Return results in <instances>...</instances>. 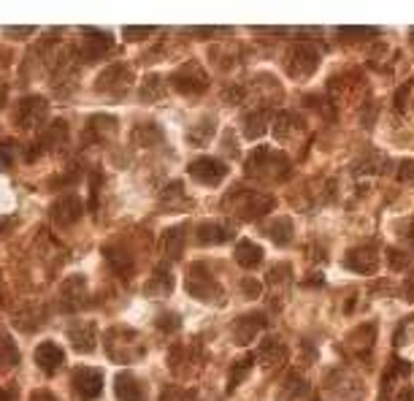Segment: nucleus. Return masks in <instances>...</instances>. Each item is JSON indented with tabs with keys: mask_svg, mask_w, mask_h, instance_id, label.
I'll use <instances>...</instances> for the list:
<instances>
[{
	"mask_svg": "<svg viewBox=\"0 0 414 401\" xmlns=\"http://www.w3.org/2000/svg\"><path fill=\"white\" fill-rule=\"evenodd\" d=\"M100 182H103V174H100L98 168H93V171H90V212H95V209H98V196H100Z\"/></svg>",
	"mask_w": 414,
	"mask_h": 401,
	"instance_id": "nucleus-36",
	"label": "nucleus"
},
{
	"mask_svg": "<svg viewBox=\"0 0 414 401\" xmlns=\"http://www.w3.org/2000/svg\"><path fill=\"white\" fill-rule=\"evenodd\" d=\"M403 298L414 304V271H412V277H406V282H403Z\"/></svg>",
	"mask_w": 414,
	"mask_h": 401,
	"instance_id": "nucleus-44",
	"label": "nucleus"
},
{
	"mask_svg": "<svg viewBox=\"0 0 414 401\" xmlns=\"http://www.w3.org/2000/svg\"><path fill=\"white\" fill-rule=\"evenodd\" d=\"M63 298H66V309H79L84 304L81 298H87V282L81 274L68 277V282L63 285Z\"/></svg>",
	"mask_w": 414,
	"mask_h": 401,
	"instance_id": "nucleus-25",
	"label": "nucleus"
},
{
	"mask_svg": "<svg viewBox=\"0 0 414 401\" xmlns=\"http://www.w3.org/2000/svg\"><path fill=\"white\" fill-rule=\"evenodd\" d=\"M309 390V382L301 375H287V380L281 382V388L276 390V401H298Z\"/></svg>",
	"mask_w": 414,
	"mask_h": 401,
	"instance_id": "nucleus-27",
	"label": "nucleus"
},
{
	"mask_svg": "<svg viewBox=\"0 0 414 401\" xmlns=\"http://www.w3.org/2000/svg\"><path fill=\"white\" fill-rule=\"evenodd\" d=\"M103 255H106V263L114 268L120 277H130L135 271L133 255L128 253V250H122L120 244H106V247H103Z\"/></svg>",
	"mask_w": 414,
	"mask_h": 401,
	"instance_id": "nucleus-19",
	"label": "nucleus"
},
{
	"mask_svg": "<svg viewBox=\"0 0 414 401\" xmlns=\"http://www.w3.org/2000/svg\"><path fill=\"white\" fill-rule=\"evenodd\" d=\"M395 401H414V390L406 385V388H401V393L395 396Z\"/></svg>",
	"mask_w": 414,
	"mask_h": 401,
	"instance_id": "nucleus-47",
	"label": "nucleus"
},
{
	"mask_svg": "<svg viewBox=\"0 0 414 401\" xmlns=\"http://www.w3.org/2000/svg\"><path fill=\"white\" fill-rule=\"evenodd\" d=\"M84 36H87L84 63H98V60H103L108 54V49H111V33L95 30V27H84Z\"/></svg>",
	"mask_w": 414,
	"mask_h": 401,
	"instance_id": "nucleus-18",
	"label": "nucleus"
},
{
	"mask_svg": "<svg viewBox=\"0 0 414 401\" xmlns=\"http://www.w3.org/2000/svg\"><path fill=\"white\" fill-rule=\"evenodd\" d=\"M117 131V117H108V114H95L87 120V131L84 136L90 138V141H100V138H108V136H114Z\"/></svg>",
	"mask_w": 414,
	"mask_h": 401,
	"instance_id": "nucleus-23",
	"label": "nucleus"
},
{
	"mask_svg": "<svg viewBox=\"0 0 414 401\" xmlns=\"http://www.w3.org/2000/svg\"><path fill=\"white\" fill-rule=\"evenodd\" d=\"M320 66V54L317 49H311L306 44H295L290 54H287V63H284V71L293 76V79H306L311 76Z\"/></svg>",
	"mask_w": 414,
	"mask_h": 401,
	"instance_id": "nucleus-4",
	"label": "nucleus"
},
{
	"mask_svg": "<svg viewBox=\"0 0 414 401\" xmlns=\"http://www.w3.org/2000/svg\"><path fill=\"white\" fill-rule=\"evenodd\" d=\"M187 174L198 182V185H206V188H217L219 182H225L230 168H227L222 161L217 158H198L187 166Z\"/></svg>",
	"mask_w": 414,
	"mask_h": 401,
	"instance_id": "nucleus-6",
	"label": "nucleus"
},
{
	"mask_svg": "<svg viewBox=\"0 0 414 401\" xmlns=\"http://www.w3.org/2000/svg\"><path fill=\"white\" fill-rule=\"evenodd\" d=\"M114 396L120 401H144L147 399V388L133 372H120L114 377Z\"/></svg>",
	"mask_w": 414,
	"mask_h": 401,
	"instance_id": "nucleus-16",
	"label": "nucleus"
},
{
	"mask_svg": "<svg viewBox=\"0 0 414 401\" xmlns=\"http://www.w3.org/2000/svg\"><path fill=\"white\" fill-rule=\"evenodd\" d=\"M314 401H320V399H314Z\"/></svg>",
	"mask_w": 414,
	"mask_h": 401,
	"instance_id": "nucleus-50",
	"label": "nucleus"
},
{
	"mask_svg": "<svg viewBox=\"0 0 414 401\" xmlns=\"http://www.w3.org/2000/svg\"><path fill=\"white\" fill-rule=\"evenodd\" d=\"M106 355L117 363H130L135 358L144 355V345H141V336L135 334L133 328H125V325H114L106 334Z\"/></svg>",
	"mask_w": 414,
	"mask_h": 401,
	"instance_id": "nucleus-3",
	"label": "nucleus"
},
{
	"mask_svg": "<svg viewBox=\"0 0 414 401\" xmlns=\"http://www.w3.org/2000/svg\"><path fill=\"white\" fill-rule=\"evenodd\" d=\"M374 336H376V325L366 323V325H361L358 331H352V334L347 336V345L352 352H358V355L366 358V355L374 350Z\"/></svg>",
	"mask_w": 414,
	"mask_h": 401,
	"instance_id": "nucleus-21",
	"label": "nucleus"
},
{
	"mask_svg": "<svg viewBox=\"0 0 414 401\" xmlns=\"http://www.w3.org/2000/svg\"><path fill=\"white\" fill-rule=\"evenodd\" d=\"M68 342H71V347L76 350V352H93L95 350V342H98V328H95V323L90 320H79V323H71L68 325Z\"/></svg>",
	"mask_w": 414,
	"mask_h": 401,
	"instance_id": "nucleus-13",
	"label": "nucleus"
},
{
	"mask_svg": "<svg viewBox=\"0 0 414 401\" xmlns=\"http://www.w3.org/2000/svg\"><path fill=\"white\" fill-rule=\"evenodd\" d=\"M244 290H247V295H249V298H257V293H260V285H257V282H252V280H247V282H244Z\"/></svg>",
	"mask_w": 414,
	"mask_h": 401,
	"instance_id": "nucleus-46",
	"label": "nucleus"
},
{
	"mask_svg": "<svg viewBox=\"0 0 414 401\" xmlns=\"http://www.w3.org/2000/svg\"><path fill=\"white\" fill-rule=\"evenodd\" d=\"M263 247L260 244H254L252 239H241L239 244H236V263H239L241 268H257L260 263H263Z\"/></svg>",
	"mask_w": 414,
	"mask_h": 401,
	"instance_id": "nucleus-20",
	"label": "nucleus"
},
{
	"mask_svg": "<svg viewBox=\"0 0 414 401\" xmlns=\"http://www.w3.org/2000/svg\"><path fill=\"white\" fill-rule=\"evenodd\" d=\"M155 325L160 328L162 334H176V331L182 328V318H179L176 312H162L160 318L155 320Z\"/></svg>",
	"mask_w": 414,
	"mask_h": 401,
	"instance_id": "nucleus-34",
	"label": "nucleus"
},
{
	"mask_svg": "<svg viewBox=\"0 0 414 401\" xmlns=\"http://www.w3.org/2000/svg\"><path fill=\"white\" fill-rule=\"evenodd\" d=\"M46 114H49V106H46V101L38 98V95H30V98H22L19 101V106H16V125L19 128H25V131H33V128H38L41 122L46 120Z\"/></svg>",
	"mask_w": 414,
	"mask_h": 401,
	"instance_id": "nucleus-9",
	"label": "nucleus"
},
{
	"mask_svg": "<svg viewBox=\"0 0 414 401\" xmlns=\"http://www.w3.org/2000/svg\"><path fill=\"white\" fill-rule=\"evenodd\" d=\"M190 399H192V393L185 388H179V385H168L160 396V401H190Z\"/></svg>",
	"mask_w": 414,
	"mask_h": 401,
	"instance_id": "nucleus-38",
	"label": "nucleus"
},
{
	"mask_svg": "<svg viewBox=\"0 0 414 401\" xmlns=\"http://www.w3.org/2000/svg\"><path fill=\"white\" fill-rule=\"evenodd\" d=\"M233 228L227 225V223H217V220H209V223H201V225L195 228V241L201 244V247H212V244H227V241H233Z\"/></svg>",
	"mask_w": 414,
	"mask_h": 401,
	"instance_id": "nucleus-14",
	"label": "nucleus"
},
{
	"mask_svg": "<svg viewBox=\"0 0 414 401\" xmlns=\"http://www.w3.org/2000/svg\"><path fill=\"white\" fill-rule=\"evenodd\" d=\"M266 131H268V111L257 108V111H252V114L247 117V122H244V136H247V138H260Z\"/></svg>",
	"mask_w": 414,
	"mask_h": 401,
	"instance_id": "nucleus-31",
	"label": "nucleus"
},
{
	"mask_svg": "<svg viewBox=\"0 0 414 401\" xmlns=\"http://www.w3.org/2000/svg\"><path fill=\"white\" fill-rule=\"evenodd\" d=\"M33 358H36V363H38V369L43 375H54L66 363V352H63V347L57 342H41Z\"/></svg>",
	"mask_w": 414,
	"mask_h": 401,
	"instance_id": "nucleus-17",
	"label": "nucleus"
},
{
	"mask_svg": "<svg viewBox=\"0 0 414 401\" xmlns=\"http://www.w3.org/2000/svg\"><path fill=\"white\" fill-rule=\"evenodd\" d=\"M33 30H36V27H6V30H3V33H6V36H30V33H33Z\"/></svg>",
	"mask_w": 414,
	"mask_h": 401,
	"instance_id": "nucleus-45",
	"label": "nucleus"
},
{
	"mask_svg": "<svg viewBox=\"0 0 414 401\" xmlns=\"http://www.w3.org/2000/svg\"><path fill=\"white\" fill-rule=\"evenodd\" d=\"M73 390L81 401H95L100 393H103V372L100 369H90V366H79L73 377Z\"/></svg>",
	"mask_w": 414,
	"mask_h": 401,
	"instance_id": "nucleus-8",
	"label": "nucleus"
},
{
	"mask_svg": "<svg viewBox=\"0 0 414 401\" xmlns=\"http://www.w3.org/2000/svg\"><path fill=\"white\" fill-rule=\"evenodd\" d=\"M263 328H266V318H263L260 312H252V315L236 318L230 334H233V342H236L239 347H247V345H252L254 339H257V334H260Z\"/></svg>",
	"mask_w": 414,
	"mask_h": 401,
	"instance_id": "nucleus-11",
	"label": "nucleus"
},
{
	"mask_svg": "<svg viewBox=\"0 0 414 401\" xmlns=\"http://www.w3.org/2000/svg\"><path fill=\"white\" fill-rule=\"evenodd\" d=\"M171 84H174L176 93L182 95H195L203 93L209 87V76L198 63H185L182 68H176L174 76H171Z\"/></svg>",
	"mask_w": 414,
	"mask_h": 401,
	"instance_id": "nucleus-5",
	"label": "nucleus"
},
{
	"mask_svg": "<svg viewBox=\"0 0 414 401\" xmlns=\"http://www.w3.org/2000/svg\"><path fill=\"white\" fill-rule=\"evenodd\" d=\"M171 290H174V277H171L165 268H157V271L149 277L147 285H144V295H147V298H168Z\"/></svg>",
	"mask_w": 414,
	"mask_h": 401,
	"instance_id": "nucleus-22",
	"label": "nucleus"
},
{
	"mask_svg": "<svg viewBox=\"0 0 414 401\" xmlns=\"http://www.w3.org/2000/svg\"><path fill=\"white\" fill-rule=\"evenodd\" d=\"M155 33V27H125L122 30V36L128 41H144L147 36H152Z\"/></svg>",
	"mask_w": 414,
	"mask_h": 401,
	"instance_id": "nucleus-40",
	"label": "nucleus"
},
{
	"mask_svg": "<svg viewBox=\"0 0 414 401\" xmlns=\"http://www.w3.org/2000/svg\"><path fill=\"white\" fill-rule=\"evenodd\" d=\"M130 81H133V71L128 66H122V63H117V66L106 68V71L98 76V90H100V93L122 95V93H128Z\"/></svg>",
	"mask_w": 414,
	"mask_h": 401,
	"instance_id": "nucleus-10",
	"label": "nucleus"
},
{
	"mask_svg": "<svg viewBox=\"0 0 414 401\" xmlns=\"http://www.w3.org/2000/svg\"><path fill=\"white\" fill-rule=\"evenodd\" d=\"M252 366H254V355H252V352H247L244 358L233 361V366H230V375H227V393H233V390L239 388L241 382L249 377Z\"/></svg>",
	"mask_w": 414,
	"mask_h": 401,
	"instance_id": "nucleus-28",
	"label": "nucleus"
},
{
	"mask_svg": "<svg viewBox=\"0 0 414 401\" xmlns=\"http://www.w3.org/2000/svg\"><path fill=\"white\" fill-rule=\"evenodd\" d=\"M409 90H412V81H409V84H403L401 90H398V98H395V106H398V111H403V106H406V95H409Z\"/></svg>",
	"mask_w": 414,
	"mask_h": 401,
	"instance_id": "nucleus-43",
	"label": "nucleus"
},
{
	"mask_svg": "<svg viewBox=\"0 0 414 401\" xmlns=\"http://www.w3.org/2000/svg\"><path fill=\"white\" fill-rule=\"evenodd\" d=\"M344 268L355 271V274H376L379 268V255L374 247H355L349 250L344 258Z\"/></svg>",
	"mask_w": 414,
	"mask_h": 401,
	"instance_id": "nucleus-15",
	"label": "nucleus"
},
{
	"mask_svg": "<svg viewBox=\"0 0 414 401\" xmlns=\"http://www.w3.org/2000/svg\"><path fill=\"white\" fill-rule=\"evenodd\" d=\"M185 230H187V225H176L162 233V255L165 258L174 260V258L185 253Z\"/></svg>",
	"mask_w": 414,
	"mask_h": 401,
	"instance_id": "nucleus-26",
	"label": "nucleus"
},
{
	"mask_svg": "<svg viewBox=\"0 0 414 401\" xmlns=\"http://www.w3.org/2000/svg\"><path fill=\"white\" fill-rule=\"evenodd\" d=\"M66 136H68L66 122H54V125H49L46 136L41 138V149H49V147H54V144H60V141H63Z\"/></svg>",
	"mask_w": 414,
	"mask_h": 401,
	"instance_id": "nucleus-33",
	"label": "nucleus"
},
{
	"mask_svg": "<svg viewBox=\"0 0 414 401\" xmlns=\"http://www.w3.org/2000/svg\"><path fill=\"white\" fill-rule=\"evenodd\" d=\"M30 401H57V396H54L52 390L38 388V390H33V393H30Z\"/></svg>",
	"mask_w": 414,
	"mask_h": 401,
	"instance_id": "nucleus-42",
	"label": "nucleus"
},
{
	"mask_svg": "<svg viewBox=\"0 0 414 401\" xmlns=\"http://www.w3.org/2000/svg\"><path fill=\"white\" fill-rule=\"evenodd\" d=\"M374 27H338V36H374Z\"/></svg>",
	"mask_w": 414,
	"mask_h": 401,
	"instance_id": "nucleus-41",
	"label": "nucleus"
},
{
	"mask_svg": "<svg viewBox=\"0 0 414 401\" xmlns=\"http://www.w3.org/2000/svg\"><path fill=\"white\" fill-rule=\"evenodd\" d=\"M217 133V125H214L212 117H206V120L195 122L192 128L187 131V141L192 147H203V144H209L212 141V136Z\"/></svg>",
	"mask_w": 414,
	"mask_h": 401,
	"instance_id": "nucleus-30",
	"label": "nucleus"
},
{
	"mask_svg": "<svg viewBox=\"0 0 414 401\" xmlns=\"http://www.w3.org/2000/svg\"><path fill=\"white\" fill-rule=\"evenodd\" d=\"M388 263H390L393 271H403V268L409 266V255L403 253V250H393V247H390L388 250Z\"/></svg>",
	"mask_w": 414,
	"mask_h": 401,
	"instance_id": "nucleus-37",
	"label": "nucleus"
},
{
	"mask_svg": "<svg viewBox=\"0 0 414 401\" xmlns=\"http://www.w3.org/2000/svg\"><path fill=\"white\" fill-rule=\"evenodd\" d=\"M81 214H84V206H81V198L76 193H68V196H63V198H57L52 203V220L60 228L79 223Z\"/></svg>",
	"mask_w": 414,
	"mask_h": 401,
	"instance_id": "nucleus-12",
	"label": "nucleus"
},
{
	"mask_svg": "<svg viewBox=\"0 0 414 401\" xmlns=\"http://www.w3.org/2000/svg\"><path fill=\"white\" fill-rule=\"evenodd\" d=\"M185 288H187V293L192 295L195 301H203V304H222V301H225L222 285L214 280V274L203 266V263H192V266L187 268Z\"/></svg>",
	"mask_w": 414,
	"mask_h": 401,
	"instance_id": "nucleus-1",
	"label": "nucleus"
},
{
	"mask_svg": "<svg viewBox=\"0 0 414 401\" xmlns=\"http://www.w3.org/2000/svg\"><path fill=\"white\" fill-rule=\"evenodd\" d=\"M284 355H287V350H284V345H281L279 339H266V342L260 345V352H257L260 363H263V366H268V369L284 361Z\"/></svg>",
	"mask_w": 414,
	"mask_h": 401,
	"instance_id": "nucleus-29",
	"label": "nucleus"
},
{
	"mask_svg": "<svg viewBox=\"0 0 414 401\" xmlns=\"http://www.w3.org/2000/svg\"><path fill=\"white\" fill-rule=\"evenodd\" d=\"M227 200H239L236 214H239L241 220H254V217L266 214L268 209H274V198H271V196L252 193V190H241V188H236V193H233Z\"/></svg>",
	"mask_w": 414,
	"mask_h": 401,
	"instance_id": "nucleus-7",
	"label": "nucleus"
},
{
	"mask_svg": "<svg viewBox=\"0 0 414 401\" xmlns=\"http://www.w3.org/2000/svg\"><path fill=\"white\" fill-rule=\"evenodd\" d=\"M0 401H16V396H14V390L0 388Z\"/></svg>",
	"mask_w": 414,
	"mask_h": 401,
	"instance_id": "nucleus-48",
	"label": "nucleus"
},
{
	"mask_svg": "<svg viewBox=\"0 0 414 401\" xmlns=\"http://www.w3.org/2000/svg\"><path fill=\"white\" fill-rule=\"evenodd\" d=\"M14 141H6V144H0V171H9L14 166Z\"/></svg>",
	"mask_w": 414,
	"mask_h": 401,
	"instance_id": "nucleus-39",
	"label": "nucleus"
},
{
	"mask_svg": "<svg viewBox=\"0 0 414 401\" xmlns=\"http://www.w3.org/2000/svg\"><path fill=\"white\" fill-rule=\"evenodd\" d=\"M247 174L260 176V179H276L281 182L290 174V161L271 147H257L247 161Z\"/></svg>",
	"mask_w": 414,
	"mask_h": 401,
	"instance_id": "nucleus-2",
	"label": "nucleus"
},
{
	"mask_svg": "<svg viewBox=\"0 0 414 401\" xmlns=\"http://www.w3.org/2000/svg\"><path fill=\"white\" fill-rule=\"evenodd\" d=\"M266 236L274 241L276 247H287V244L293 241V220L284 217V214L276 217V220H271L266 225Z\"/></svg>",
	"mask_w": 414,
	"mask_h": 401,
	"instance_id": "nucleus-24",
	"label": "nucleus"
},
{
	"mask_svg": "<svg viewBox=\"0 0 414 401\" xmlns=\"http://www.w3.org/2000/svg\"><path fill=\"white\" fill-rule=\"evenodd\" d=\"M0 363L3 366H16L19 363V350L11 336H0Z\"/></svg>",
	"mask_w": 414,
	"mask_h": 401,
	"instance_id": "nucleus-32",
	"label": "nucleus"
},
{
	"mask_svg": "<svg viewBox=\"0 0 414 401\" xmlns=\"http://www.w3.org/2000/svg\"><path fill=\"white\" fill-rule=\"evenodd\" d=\"M160 95H162V79L155 73V76H149V79L144 81L141 98H144V101H152V98H160Z\"/></svg>",
	"mask_w": 414,
	"mask_h": 401,
	"instance_id": "nucleus-35",
	"label": "nucleus"
},
{
	"mask_svg": "<svg viewBox=\"0 0 414 401\" xmlns=\"http://www.w3.org/2000/svg\"><path fill=\"white\" fill-rule=\"evenodd\" d=\"M6 98V84H0V101Z\"/></svg>",
	"mask_w": 414,
	"mask_h": 401,
	"instance_id": "nucleus-49",
	"label": "nucleus"
}]
</instances>
